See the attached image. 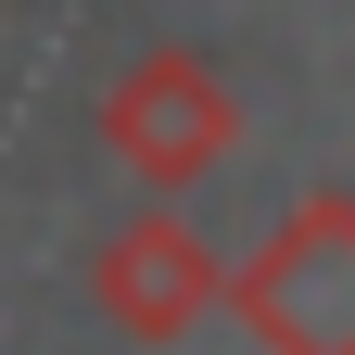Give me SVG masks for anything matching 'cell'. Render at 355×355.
Wrapping results in <instances>:
<instances>
[{"label": "cell", "instance_id": "obj_1", "mask_svg": "<svg viewBox=\"0 0 355 355\" xmlns=\"http://www.w3.org/2000/svg\"><path fill=\"white\" fill-rule=\"evenodd\" d=\"M216 304L254 330V355H355V191H304L241 279H216Z\"/></svg>", "mask_w": 355, "mask_h": 355}, {"label": "cell", "instance_id": "obj_2", "mask_svg": "<svg viewBox=\"0 0 355 355\" xmlns=\"http://www.w3.org/2000/svg\"><path fill=\"white\" fill-rule=\"evenodd\" d=\"M102 140H114V165L140 178V191H191L203 165H229L241 102H229V76L203 51H140L114 76V102H102Z\"/></svg>", "mask_w": 355, "mask_h": 355}, {"label": "cell", "instance_id": "obj_3", "mask_svg": "<svg viewBox=\"0 0 355 355\" xmlns=\"http://www.w3.org/2000/svg\"><path fill=\"white\" fill-rule=\"evenodd\" d=\"M216 279H229V266L191 241V216H165V203H153V216H127V229L102 241L89 304H102L127 343H178V330H203V318H216Z\"/></svg>", "mask_w": 355, "mask_h": 355}]
</instances>
